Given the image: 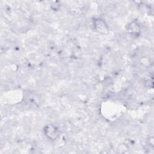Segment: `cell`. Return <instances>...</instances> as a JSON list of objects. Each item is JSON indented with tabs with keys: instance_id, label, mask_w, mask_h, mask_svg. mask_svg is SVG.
<instances>
[{
	"instance_id": "cell-1",
	"label": "cell",
	"mask_w": 154,
	"mask_h": 154,
	"mask_svg": "<svg viewBox=\"0 0 154 154\" xmlns=\"http://www.w3.org/2000/svg\"><path fill=\"white\" fill-rule=\"evenodd\" d=\"M43 131L46 137L51 140H55L58 137V130L55 126L52 125H48L46 126Z\"/></svg>"
},
{
	"instance_id": "cell-2",
	"label": "cell",
	"mask_w": 154,
	"mask_h": 154,
	"mask_svg": "<svg viewBox=\"0 0 154 154\" xmlns=\"http://www.w3.org/2000/svg\"><path fill=\"white\" fill-rule=\"evenodd\" d=\"M128 29L132 34H136L140 31V26L136 22H134L130 23Z\"/></svg>"
}]
</instances>
